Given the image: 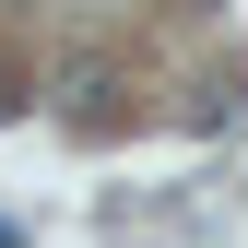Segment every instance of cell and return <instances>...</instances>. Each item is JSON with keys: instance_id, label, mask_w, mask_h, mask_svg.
<instances>
[{"instance_id": "1", "label": "cell", "mask_w": 248, "mask_h": 248, "mask_svg": "<svg viewBox=\"0 0 248 248\" xmlns=\"http://www.w3.org/2000/svg\"><path fill=\"white\" fill-rule=\"evenodd\" d=\"M59 118H71V130H107V118H118V95H107L95 59H71V71H59Z\"/></svg>"}, {"instance_id": "2", "label": "cell", "mask_w": 248, "mask_h": 248, "mask_svg": "<svg viewBox=\"0 0 248 248\" xmlns=\"http://www.w3.org/2000/svg\"><path fill=\"white\" fill-rule=\"evenodd\" d=\"M12 107H24V95H12V71H0V118H12Z\"/></svg>"}, {"instance_id": "3", "label": "cell", "mask_w": 248, "mask_h": 248, "mask_svg": "<svg viewBox=\"0 0 248 248\" xmlns=\"http://www.w3.org/2000/svg\"><path fill=\"white\" fill-rule=\"evenodd\" d=\"M0 248H24V225H12V213H0Z\"/></svg>"}]
</instances>
